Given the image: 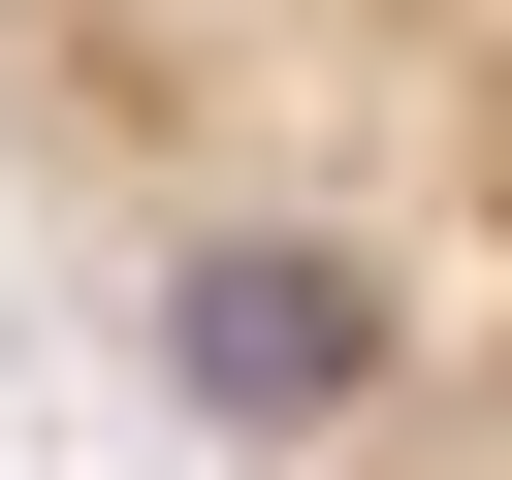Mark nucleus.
Returning <instances> with one entry per match:
<instances>
[{
  "mask_svg": "<svg viewBox=\"0 0 512 480\" xmlns=\"http://www.w3.org/2000/svg\"><path fill=\"white\" fill-rule=\"evenodd\" d=\"M0 128L192 448L512 480V0H0Z\"/></svg>",
  "mask_w": 512,
  "mask_h": 480,
  "instance_id": "1",
  "label": "nucleus"
}]
</instances>
